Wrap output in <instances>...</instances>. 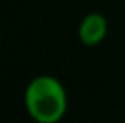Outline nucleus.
<instances>
[{"instance_id":"obj_2","label":"nucleus","mask_w":125,"mask_h":123,"mask_svg":"<svg viewBox=\"0 0 125 123\" xmlns=\"http://www.w3.org/2000/svg\"><path fill=\"white\" fill-rule=\"evenodd\" d=\"M109 33V22L102 13H87L78 24V40L87 47L100 45Z\"/></svg>"},{"instance_id":"obj_1","label":"nucleus","mask_w":125,"mask_h":123,"mask_svg":"<svg viewBox=\"0 0 125 123\" xmlns=\"http://www.w3.org/2000/svg\"><path fill=\"white\" fill-rule=\"evenodd\" d=\"M24 105L36 123H58L65 116L69 98L63 83L51 74H38L24 91Z\"/></svg>"}]
</instances>
